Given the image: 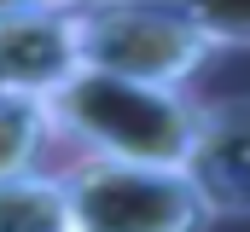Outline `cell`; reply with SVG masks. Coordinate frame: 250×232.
Segmentation results:
<instances>
[{
  "label": "cell",
  "instance_id": "cell-5",
  "mask_svg": "<svg viewBox=\"0 0 250 232\" xmlns=\"http://www.w3.org/2000/svg\"><path fill=\"white\" fill-rule=\"evenodd\" d=\"M187 174L209 197L215 215H250V99H209L198 105Z\"/></svg>",
  "mask_w": 250,
  "mask_h": 232
},
{
  "label": "cell",
  "instance_id": "cell-6",
  "mask_svg": "<svg viewBox=\"0 0 250 232\" xmlns=\"http://www.w3.org/2000/svg\"><path fill=\"white\" fill-rule=\"evenodd\" d=\"M0 232H76L64 174L23 169L0 180Z\"/></svg>",
  "mask_w": 250,
  "mask_h": 232
},
{
  "label": "cell",
  "instance_id": "cell-3",
  "mask_svg": "<svg viewBox=\"0 0 250 232\" xmlns=\"http://www.w3.org/2000/svg\"><path fill=\"white\" fill-rule=\"evenodd\" d=\"M76 35H82V64L117 70L134 81H157V87H192L198 70L215 58L209 35L169 0L76 6Z\"/></svg>",
  "mask_w": 250,
  "mask_h": 232
},
{
  "label": "cell",
  "instance_id": "cell-8",
  "mask_svg": "<svg viewBox=\"0 0 250 232\" xmlns=\"http://www.w3.org/2000/svg\"><path fill=\"white\" fill-rule=\"evenodd\" d=\"M209 35V47H250V0H169Z\"/></svg>",
  "mask_w": 250,
  "mask_h": 232
},
{
  "label": "cell",
  "instance_id": "cell-1",
  "mask_svg": "<svg viewBox=\"0 0 250 232\" xmlns=\"http://www.w3.org/2000/svg\"><path fill=\"white\" fill-rule=\"evenodd\" d=\"M198 105L187 87L134 81L117 70L76 64L47 93V116L76 151L99 157H134V163H181L187 169L198 139Z\"/></svg>",
  "mask_w": 250,
  "mask_h": 232
},
{
  "label": "cell",
  "instance_id": "cell-4",
  "mask_svg": "<svg viewBox=\"0 0 250 232\" xmlns=\"http://www.w3.org/2000/svg\"><path fill=\"white\" fill-rule=\"evenodd\" d=\"M76 64H82L76 6L35 0V6H18V12H0V87L47 99Z\"/></svg>",
  "mask_w": 250,
  "mask_h": 232
},
{
  "label": "cell",
  "instance_id": "cell-9",
  "mask_svg": "<svg viewBox=\"0 0 250 232\" xmlns=\"http://www.w3.org/2000/svg\"><path fill=\"white\" fill-rule=\"evenodd\" d=\"M18 6H35V0H0V12H18Z\"/></svg>",
  "mask_w": 250,
  "mask_h": 232
},
{
  "label": "cell",
  "instance_id": "cell-2",
  "mask_svg": "<svg viewBox=\"0 0 250 232\" xmlns=\"http://www.w3.org/2000/svg\"><path fill=\"white\" fill-rule=\"evenodd\" d=\"M64 174L76 232H192L215 221L209 197L181 163H134L76 151Z\"/></svg>",
  "mask_w": 250,
  "mask_h": 232
},
{
  "label": "cell",
  "instance_id": "cell-7",
  "mask_svg": "<svg viewBox=\"0 0 250 232\" xmlns=\"http://www.w3.org/2000/svg\"><path fill=\"white\" fill-rule=\"evenodd\" d=\"M53 139H59V128L47 116V99L0 87V180L23 174V169H41V157H47Z\"/></svg>",
  "mask_w": 250,
  "mask_h": 232
},
{
  "label": "cell",
  "instance_id": "cell-10",
  "mask_svg": "<svg viewBox=\"0 0 250 232\" xmlns=\"http://www.w3.org/2000/svg\"><path fill=\"white\" fill-rule=\"evenodd\" d=\"M64 6H99V0H64Z\"/></svg>",
  "mask_w": 250,
  "mask_h": 232
}]
</instances>
